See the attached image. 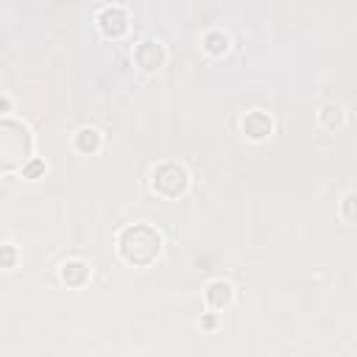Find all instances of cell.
I'll return each mask as SVG.
<instances>
[{
  "instance_id": "obj_9",
  "label": "cell",
  "mask_w": 357,
  "mask_h": 357,
  "mask_svg": "<svg viewBox=\"0 0 357 357\" xmlns=\"http://www.w3.org/2000/svg\"><path fill=\"white\" fill-rule=\"evenodd\" d=\"M73 148H75L78 153H84V156L98 153V151L103 148V134H100V128H95V126H81V128L73 134Z\"/></svg>"
},
{
  "instance_id": "obj_14",
  "label": "cell",
  "mask_w": 357,
  "mask_h": 357,
  "mask_svg": "<svg viewBox=\"0 0 357 357\" xmlns=\"http://www.w3.org/2000/svg\"><path fill=\"white\" fill-rule=\"evenodd\" d=\"M3 268H14V262H17V248H14V243H3Z\"/></svg>"
},
{
  "instance_id": "obj_10",
  "label": "cell",
  "mask_w": 357,
  "mask_h": 357,
  "mask_svg": "<svg viewBox=\"0 0 357 357\" xmlns=\"http://www.w3.org/2000/svg\"><path fill=\"white\" fill-rule=\"evenodd\" d=\"M201 47H204V53H209V56H223V53H229L231 39H229V33H226L223 28H206V31L201 33Z\"/></svg>"
},
{
  "instance_id": "obj_13",
  "label": "cell",
  "mask_w": 357,
  "mask_h": 357,
  "mask_svg": "<svg viewBox=\"0 0 357 357\" xmlns=\"http://www.w3.org/2000/svg\"><path fill=\"white\" fill-rule=\"evenodd\" d=\"M45 170H47V165L39 159V156H33L20 173H22V178H28V181H36V178H42L45 176Z\"/></svg>"
},
{
  "instance_id": "obj_5",
  "label": "cell",
  "mask_w": 357,
  "mask_h": 357,
  "mask_svg": "<svg viewBox=\"0 0 357 357\" xmlns=\"http://www.w3.org/2000/svg\"><path fill=\"white\" fill-rule=\"evenodd\" d=\"M95 22H98V31L106 39H120L128 31V11L120 3H109V6H100L98 8Z\"/></svg>"
},
{
  "instance_id": "obj_1",
  "label": "cell",
  "mask_w": 357,
  "mask_h": 357,
  "mask_svg": "<svg viewBox=\"0 0 357 357\" xmlns=\"http://www.w3.org/2000/svg\"><path fill=\"white\" fill-rule=\"evenodd\" d=\"M114 248H117V257L131 265V268H148L153 265L159 257H162V248H165V237L156 226L151 223H128L117 231V240H114Z\"/></svg>"
},
{
  "instance_id": "obj_2",
  "label": "cell",
  "mask_w": 357,
  "mask_h": 357,
  "mask_svg": "<svg viewBox=\"0 0 357 357\" xmlns=\"http://www.w3.org/2000/svg\"><path fill=\"white\" fill-rule=\"evenodd\" d=\"M33 159V131L28 123L3 117L0 120V165L3 170H22Z\"/></svg>"
},
{
  "instance_id": "obj_4",
  "label": "cell",
  "mask_w": 357,
  "mask_h": 357,
  "mask_svg": "<svg viewBox=\"0 0 357 357\" xmlns=\"http://www.w3.org/2000/svg\"><path fill=\"white\" fill-rule=\"evenodd\" d=\"M131 61L142 73H159L165 67V61H167V47L156 36H142L131 47Z\"/></svg>"
},
{
  "instance_id": "obj_12",
  "label": "cell",
  "mask_w": 357,
  "mask_h": 357,
  "mask_svg": "<svg viewBox=\"0 0 357 357\" xmlns=\"http://www.w3.org/2000/svg\"><path fill=\"white\" fill-rule=\"evenodd\" d=\"M340 218L346 223H354L357 226V190H351V192H346L340 198Z\"/></svg>"
},
{
  "instance_id": "obj_6",
  "label": "cell",
  "mask_w": 357,
  "mask_h": 357,
  "mask_svg": "<svg viewBox=\"0 0 357 357\" xmlns=\"http://www.w3.org/2000/svg\"><path fill=\"white\" fill-rule=\"evenodd\" d=\"M237 298V290L229 279H209L204 287V304L212 312H226Z\"/></svg>"
},
{
  "instance_id": "obj_8",
  "label": "cell",
  "mask_w": 357,
  "mask_h": 357,
  "mask_svg": "<svg viewBox=\"0 0 357 357\" xmlns=\"http://www.w3.org/2000/svg\"><path fill=\"white\" fill-rule=\"evenodd\" d=\"M59 279H61L67 287H84V284L92 279V268H89V262L73 257V259H64V262H61Z\"/></svg>"
},
{
  "instance_id": "obj_15",
  "label": "cell",
  "mask_w": 357,
  "mask_h": 357,
  "mask_svg": "<svg viewBox=\"0 0 357 357\" xmlns=\"http://www.w3.org/2000/svg\"><path fill=\"white\" fill-rule=\"evenodd\" d=\"M0 112H3V117H11V98L8 95L0 98Z\"/></svg>"
},
{
  "instance_id": "obj_7",
  "label": "cell",
  "mask_w": 357,
  "mask_h": 357,
  "mask_svg": "<svg viewBox=\"0 0 357 357\" xmlns=\"http://www.w3.org/2000/svg\"><path fill=\"white\" fill-rule=\"evenodd\" d=\"M240 128H243V137H245V139H251V142H265V139H271V134H273V117H271L268 112H262V109H251V112L243 114Z\"/></svg>"
},
{
  "instance_id": "obj_3",
  "label": "cell",
  "mask_w": 357,
  "mask_h": 357,
  "mask_svg": "<svg viewBox=\"0 0 357 357\" xmlns=\"http://www.w3.org/2000/svg\"><path fill=\"white\" fill-rule=\"evenodd\" d=\"M190 181H192V178H190V170H187L181 162H159V165L151 170L148 187H151L153 195L173 201V198L187 195Z\"/></svg>"
},
{
  "instance_id": "obj_11",
  "label": "cell",
  "mask_w": 357,
  "mask_h": 357,
  "mask_svg": "<svg viewBox=\"0 0 357 357\" xmlns=\"http://www.w3.org/2000/svg\"><path fill=\"white\" fill-rule=\"evenodd\" d=\"M343 123H346V112H343L340 103L329 100V103H321L318 106V126L324 131H340Z\"/></svg>"
}]
</instances>
